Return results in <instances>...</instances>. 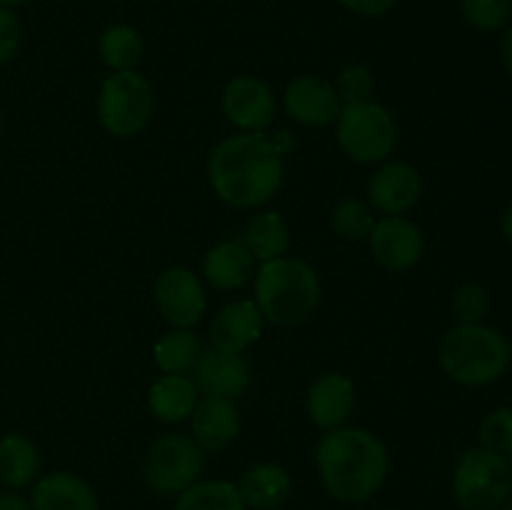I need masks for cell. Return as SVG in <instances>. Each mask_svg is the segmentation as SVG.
<instances>
[{
  "label": "cell",
  "mask_w": 512,
  "mask_h": 510,
  "mask_svg": "<svg viewBox=\"0 0 512 510\" xmlns=\"http://www.w3.org/2000/svg\"><path fill=\"white\" fill-rule=\"evenodd\" d=\"M208 183L225 205L263 208L285 180L283 153L265 133H238L220 140L208 155Z\"/></svg>",
  "instance_id": "obj_1"
},
{
  "label": "cell",
  "mask_w": 512,
  "mask_h": 510,
  "mask_svg": "<svg viewBox=\"0 0 512 510\" xmlns=\"http://www.w3.org/2000/svg\"><path fill=\"white\" fill-rule=\"evenodd\" d=\"M315 468L325 493L343 505L368 503L390 473L388 445L368 428L340 425L325 430L315 445Z\"/></svg>",
  "instance_id": "obj_2"
},
{
  "label": "cell",
  "mask_w": 512,
  "mask_h": 510,
  "mask_svg": "<svg viewBox=\"0 0 512 510\" xmlns=\"http://www.w3.org/2000/svg\"><path fill=\"white\" fill-rule=\"evenodd\" d=\"M255 305L265 323L295 328L315 313L320 303V275L300 258H275L260 263L253 275Z\"/></svg>",
  "instance_id": "obj_3"
},
{
  "label": "cell",
  "mask_w": 512,
  "mask_h": 510,
  "mask_svg": "<svg viewBox=\"0 0 512 510\" xmlns=\"http://www.w3.org/2000/svg\"><path fill=\"white\" fill-rule=\"evenodd\" d=\"M443 373L465 388H483L503 378L510 368L512 348L493 325L455 323L438 345Z\"/></svg>",
  "instance_id": "obj_4"
},
{
  "label": "cell",
  "mask_w": 512,
  "mask_h": 510,
  "mask_svg": "<svg viewBox=\"0 0 512 510\" xmlns=\"http://www.w3.org/2000/svg\"><path fill=\"white\" fill-rule=\"evenodd\" d=\"M335 140L355 163L380 165L398 145V123L378 100L348 103L335 120Z\"/></svg>",
  "instance_id": "obj_5"
},
{
  "label": "cell",
  "mask_w": 512,
  "mask_h": 510,
  "mask_svg": "<svg viewBox=\"0 0 512 510\" xmlns=\"http://www.w3.org/2000/svg\"><path fill=\"white\" fill-rule=\"evenodd\" d=\"M95 110L105 133L118 140L135 138L153 118L155 90L138 70H118L100 83Z\"/></svg>",
  "instance_id": "obj_6"
},
{
  "label": "cell",
  "mask_w": 512,
  "mask_h": 510,
  "mask_svg": "<svg viewBox=\"0 0 512 510\" xmlns=\"http://www.w3.org/2000/svg\"><path fill=\"white\" fill-rule=\"evenodd\" d=\"M512 493V470L505 455L470 448L460 455L453 473L455 503L463 510H500Z\"/></svg>",
  "instance_id": "obj_7"
},
{
  "label": "cell",
  "mask_w": 512,
  "mask_h": 510,
  "mask_svg": "<svg viewBox=\"0 0 512 510\" xmlns=\"http://www.w3.org/2000/svg\"><path fill=\"white\" fill-rule=\"evenodd\" d=\"M205 470V453L193 435L165 433L150 443L143 458V483L155 495L183 493L193 483H198Z\"/></svg>",
  "instance_id": "obj_8"
},
{
  "label": "cell",
  "mask_w": 512,
  "mask_h": 510,
  "mask_svg": "<svg viewBox=\"0 0 512 510\" xmlns=\"http://www.w3.org/2000/svg\"><path fill=\"white\" fill-rule=\"evenodd\" d=\"M155 308L173 328H193L208 310L203 280L185 265H170L155 278Z\"/></svg>",
  "instance_id": "obj_9"
},
{
  "label": "cell",
  "mask_w": 512,
  "mask_h": 510,
  "mask_svg": "<svg viewBox=\"0 0 512 510\" xmlns=\"http://www.w3.org/2000/svg\"><path fill=\"white\" fill-rule=\"evenodd\" d=\"M368 248L380 268L405 273L423 260V228L405 215H380L368 235Z\"/></svg>",
  "instance_id": "obj_10"
},
{
  "label": "cell",
  "mask_w": 512,
  "mask_h": 510,
  "mask_svg": "<svg viewBox=\"0 0 512 510\" xmlns=\"http://www.w3.org/2000/svg\"><path fill=\"white\" fill-rule=\"evenodd\" d=\"M220 108L240 133H265L278 113V100L265 80L255 75H235L220 93Z\"/></svg>",
  "instance_id": "obj_11"
},
{
  "label": "cell",
  "mask_w": 512,
  "mask_h": 510,
  "mask_svg": "<svg viewBox=\"0 0 512 510\" xmlns=\"http://www.w3.org/2000/svg\"><path fill=\"white\" fill-rule=\"evenodd\" d=\"M283 108L288 118L303 128H328L338 120L343 100L333 80L323 75H298L285 85Z\"/></svg>",
  "instance_id": "obj_12"
},
{
  "label": "cell",
  "mask_w": 512,
  "mask_h": 510,
  "mask_svg": "<svg viewBox=\"0 0 512 510\" xmlns=\"http://www.w3.org/2000/svg\"><path fill=\"white\" fill-rule=\"evenodd\" d=\"M423 195L418 168L405 160H385L368 180V203L380 215H405Z\"/></svg>",
  "instance_id": "obj_13"
},
{
  "label": "cell",
  "mask_w": 512,
  "mask_h": 510,
  "mask_svg": "<svg viewBox=\"0 0 512 510\" xmlns=\"http://www.w3.org/2000/svg\"><path fill=\"white\" fill-rule=\"evenodd\" d=\"M188 375L198 393L230 400H238L240 395H245V390L250 388V380H253L250 363L243 358V353H225L213 345L200 353L198 363Z\"/></svg>",
  "instance_id": "obj_14"
},
{
  "label": "cell",
  "mask_w": 512,
  "mask_h": 510,
  "mask_svg": "<svg viewBox=\"0 0 512 510\" xmlns=\"http://www.w3.org/2000/svg\"><path fill=\"white\" fill-rule=\"evenodd\" d=\"M355 383L343 373H323L310 383L305 395L310 423L318 430H333L348 425L355 410Z\"/></svg>",
  "instance_id": "obj_15"
},
{
  "label": "cell",
  "mask_w": 512,
  "mask_h": 510,
  "mask_svg": "<svg viewBox=\"0 0 512 510\" xmlns=\"http://www.w3.org/2000/svg\"><path fill=\"white\" fill-rule=\"evenodd\" d=\"M33 510H100V498L93 485L70 470H50L30 485Z\"/></svg>",
  "instance_id": "obj_16"
},
{
  "label": "cell",
  "mask_w": 512,
  "mask_h": 510,
  "mask_svg": "<svg viewBox=\"0 0 512 510\" xmlns=\"http://www.w3.org/2000/svg\"><path fill=\"white\" fill-rule=\"evenodd\" d=\"M240 433V410L235 400L203 395L190 415V435L203 453L225 450Z\"/></svg>",
  "instance_id": "obj_17"
},
{
  "label": "cell",
  "mask_w": 512,
  "mask_h": 510,
  "mask_svg": "<svg viewBox=\"0 0 512 510\" xmlns=\"http://www.w3.org/2000/svg\"><path fill=\"white\" fill-rule=\"evenodd\" d=\"M263 315L255 300L243 298L223 305L210 323V343L225 353H245L263 335Z\"/></svg>",
  "instance_id": "obj_18"
},
{
  "label": "cell",
  "mask_w": 512,
  "mask_h": 510,
  "mask_svg": "<svg viewBox=\"0 0 512 510\" xmlns=\"http://www.w3.org/2000/svg\"><path fill=\"white\" fill-rule=\"evenodd\" d=\"M255 258L243 240H220L205 253L203 278L215 290H240L255 275Z\"/></svg>",
  "instance_id": "obj_19"
},
{
  "label": "cell",
  "mask_w": 512,
  "mask_h": 510,
  "mask_svg": "<svg viewBox=\"0 0 512 510\" xmlns=\"http://www.w3.org/2000/svg\"><path fill=\"white\" fill-rule=\"evenodd\" d=\"M200 393L190 375L163 373L148 388V410L155 420L165 425H178L190 420Z\"/></svg>",
  "instance_id": "obj_20"
},
{
  "label": "cell",
  "mask_w": 512,
  "mask_h": 510,
  "mask_svg": "<svg viewBox=\"0 0 512 510\" xmlns=\"http://www.w3.org/2000/svg\"><path fill=\"white\" fill-rule=\"evenodd\" d=\"M248 510H278L293 493V478L278 463H258L243 473L238 483Z\"/></svg>",
  "instance_id": "obj_21"
},
{
  "label": "cell",
  "mask_w": 512,
  "mask_h": 510,
  "mask_svg": "<svg viewBox=\"0 0 512 510\" xmlns=\"http://www.w3.org/2000/svg\"><path fill=\"white\" fill-rule=\"evenodd\" d=\"M40 450L33 438L23 433L0 435V485L23 490L38 480Z\"/></svg>",
  "instance_id": "obj_22"
},
{
  "label": "cell",
  "mask_w": 512,
  "mask_h": 510,
  "mask_svg": "<svg viewBox=\"0 0 512 510\" xmlns=\"http://www.w3.org/2000/svg\"><path fill=\"white\" fill-rule=\"evenodd\" d=\"M240 240L250 250L255 263H268V260L288 255L290 230L278 210H260L248 220Z\"/></svg>",
  "instance_id": "obj_23"
},
{
  "label": "cell",
  "mask_w": 512,
  "mask_h": 510,
  "mask_svg": "<svg viewBox=\"0 0 512 510\" xmlns=\"http://www.w3.org/2000/svg\"><path fill=\"white\" fill-rule=\"evenodd\" d=\"M143 53V35L128 23L108 25L98 38V55L110 73H118V70H138Z\"/></svg>",
  "instance_id": "obj_24"
},
{
  "label": "cell",
  "mask_w": 512,
  "mask_h": 510,
  "mask_svg": "<svg viewBox=\"0 0 512 510\" xmlns=\"http://www.w3.org/2000/svg\"><path fill=\"white\" fill-rule=\"evenodd\" d=\"M200 340L190 328H173L165 335H160L158 343L153 345V360L163 373L188 375L198 363Z\"/></svg>",
  "instance_id": "obj_25"
},
{
  "label": "cell",
  "mask_w": 512,
  "mask_h": 510,
  "mask_svg": "<svg viewBox=\"0 0 512 510\" xmlns=\"http://www.w3.org/2000/svg\"><path fill=\"white\" fill-rule=\"evenodd\" d=\"M173 510H248L238 485L230 480H198L175 495Z\"/></svg>",
  "instance_id": "obj_26"
},
{
  "label": "cell",
  "mask_w": 512,
  "mask_h": 510,
  "mask_svg": "<svg viewBox=\"0 0 512 510\" xmlns=\"http://www.w3.org/2000/svg\"><path fill=\"white\" fill-rule=\"evenodd\" d=\"M375 220L378 215L368 200L345 198L330 213V228L335 230L338 238L348 240V243H360V240H368Z\"/></svg>",
  "instance_id": "obj_27"
},
{
  "label": "cell",
  "mask_w": 512,
  "mask_h": 510,
  "mask_svg": "<svg viewBox=\"0 0 512 510\" xmlns=\"http://www.w3.org/2000/svg\"><path fill=\"white\" fill-rule=\"evenodd\" d=\"M465 23L480 33H498L512 23V0H458Z\"/></svg>",
  "instance_id": "obj_28"
},
{
  "label": "cell",
  "mask_w": 512,
  "mask_h": 510,
  "mask_svg": "<svg viewBox=\"0 0 512 510\" xmlns=\"http://www.w3.org/2000/svg\"><path fill=\"white\" fill-rule=\"evenodd\" d=\"M450 310H453V318L463 325L483 323L490 310L488 290L478 283H463L453 293Z\"/></svg>",
  "instance_id": "obj_29"
},
{
  "label": "cell",
  "mask_w": 512,
  "mask_h": 510,
  "mask_svg": "<svg viewBox=\"0 0 512 510\" xmlns=\"http://www.w3.org/2000/svg\"><path fill=\"white\" fill-rule=\"evenodd\" d=\"M333 83H335V90H338L340 100H343V105L373 100L375 78H373V73H370L368 65H363V63L345 65Z\"/></svg>",
  "instance_id": "obj_30"
},
{
  "label": "cell",
  "mask_w": 512,
  "mask_h": 510,
  "mask_svg": "<svg viewBox=\"0 0 512 510\" xmlns=\"http://www.w3.org/2000/svg\"><path fill=\"white\" fill-rule=\"evenodd\" d=\"M480 445L495 450L500 455H508L512 450V405H503L485 415L480 423Z\"/></svg>",
  "instance_id": "obj_31"
},
{
  "label": "cell",
  "mask_w": 512,
  "mask_h": 510,
  "mask_svg": "<svg viewBox=\"0 0 512 510\" xmlns=\"http://www.w3.org/2000/svg\"><path fill=\"white\" fill-rule=\"evenodd\" d=\"M23 43V25L15 10L0 5V65L10 63Z\"/></svg>",
  "instance_id": "obj_32"
},
{
  "label": "cell",
  "mask_w": 512,
  "mask_h": 510,
  "mask_svg": "<svg viewBox=\"0 0 512 510\" xmlns=\"http://www.w3.org/2000/svg\"><path fill=\"white\" fill-rule=\"evenodd\" d=\"M338 3L358 18H383L398 5V0H338Z\"/></svg>",
  "instance_id": "obj_33"
},
{
  "label": "cell",
  "mask_w": 512,
  "mask_h": 510,
  "mask_svg": "<svg viewBox=\"0 0 512 510\" xmlns=\"http://www.w3.org/2000/svg\"><path fill=\"white\" fill-rule=\"evenodd\" d=\"M0 510H33V508H30L28 495H23L20 490L5 488L3 493H0Z\"/></svg>",
  "instance_id": "obj_34"
},
{
  "label": "cell",
  "mask_w": 512,
  "mask_h": 510,
  "mask_svg": "<svg viewBox=\"0 0 512 510\" xmlns=\"http://www.w3.org/2000/svg\"><path fill=\"white\" fill-rule=\"evenodd\" d=\"M503 65L508 70V75L512 78V23L505 28V38H503Z\"/></svg>",
  "instance_id": "obj_35"
},
{
  "label": "cell",
  "mask_w": 512,
  "mask_h": 510,
  "mask_svg": "<svg viewBox=\"0 0 512 510\" xmlns=\"http://www.w3.org/2000/svg\"><path fill=\"white\" fill-rule=\"evenodd\" d=\"M500 230H503L505 240L512 245V205L508 210L503 213V218H500Z\"/></svg>",
  "instance_id": "obj_36"
},
{
  "label": "cell",
  "mask_w": 512,
  "mask_h": 510,
  "mask_svg": "<svg viewBox=\"0 0 512 510\" xmlns=\"http://www.w3.org/2000/svg\"><path fill=\"white\" fill-rule=\"evenodd\" d=\"M30 0H0V5H3V8H10V10H15V8H23V5H28Z\"/></svg>",
  "instance_id": "obj_37"
},
{
  "label": "cell",
  "mask_w": 512,
  "mask_h": 510,
  "mask_svg": "<svg viewBox=\"0 0 512 510\" xmlns=\"http://www.w3.org/2000/svg\"><path fill=\"white\" fill-rule=\"evenodd\" d=\"M500 510H512V498L505 500V503H503V508H500Z\"/></svg>",
  "instance_id": "obj_38"
},
{
  "label": "cell",
  "mask_w": 512,
  "mask_h": 510,
  "mask_svg": "<svg viewBox=\"0 0 512 510\" xmlns=\"http://www.w3.org/2000/svg\"><path fill=\"white\" fill-rule=\"evenodd\" d=\"M3 130H5V123H3V115H0V138H3Z\"/></svg>",
  "instance_id": "obj_39"
},
{
  "label": "cell",
  "mask_w": 512,
  "mask_h": 510,
  "mask_svg": "<svg viewBox=\"0 0 512 510\" xmlns=\"http://www.w3.org/2000/svg\"><path fill=\"white\" fill-rule=\"evenodd\" d=\"M505 458H508V463H510V470H512V450H510L508 455H505Z\"/></svg>",
  "instance_id": "obj_40"
}]
</instances>
